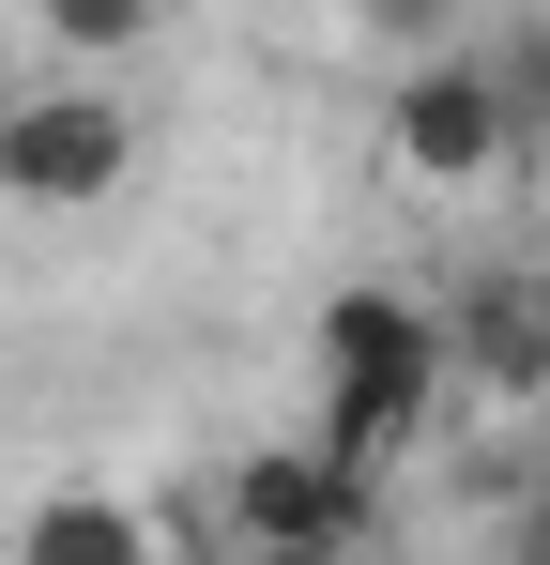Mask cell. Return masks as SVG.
Here are the masks:
<instances>
[{"mask_svg":"<svg viewBox=\"0 0 550 565\" xmlns=\"http://www.w3.org/2000/svg\"><path fill=\"white\" fill-rule=\"evenodd\" d=\"M306 352H321V444H337V459H398V444H429V413H444V306H429V290H337V306H321V337H306Z\"/></svg>","mask_w":550,"mask_h":565,"instance_id":"cell-1","label":"cell"},{"mask_svg":"<svg viewBox=\"0 0 550 565\" xmlns=\"http://www.w3.org/2000/svg\"><path fill=\"white\" fill-rule=\"evenodd\" d=\"M520 93H505V62H474V46H413L398 77H382V169L429 199H474L520 169Z\"/></svg>","mask_w":550,"mask_h":565,"instance_id":"cell-2","label":"cell"},{"mask_svg":"<svg viewBox=\"0 0 550 565\" xmlns=\"http://www.w3.org/2000/svg\"><path fill=\"white\" fill-rule=\"evenodd\" d=\"M138 184V107L92 93V77H31L0 93V199L15 214H92V199Z\"/></svg>","mask_w":550,"mask_h":565,"instance_id":"cell-3","label":"cell"},{"mask_svg":"<svg viewBox=\"0 0 550 565\" xmlns=\"http://www.w3.org/2000/svg\"><path fill=\"white\" fill-rule=\"evenodd\" d=\"M352 535H367V459H337L321 428L230 459L214 489V551H352Z\"/></svg>","mask_w":550,"mask_h":565,"instance_id":"cell-4","label":"cell"},{"mask_svg":"<svg viewBox=\"0 0 550 565\" xmlns=\"http://www.w3.org/2000/svg\"><path fill=\"white\" fill-rule=\"evenodd\" d=\"M444 367L489 397V413H536L550 397V290L536 276H474L444 306Z\"/></svg>","mask_w":550,"mask_h":565,"instance_id":"cell-5","label":"cell"},{"mask_svg":"<svg viewBox=\"0 0 550 565\" xmlns=\"http://www.w3.org/2000/svg\"><path fill=\"white\" fill-rule=\"evenodd\" d=\"M169 31V0H31V46L62 62V77H107V62H138Z\"/></svg>","mask_w":550,"mask_h":565,"instance_id":"cell-6","label":"cell"},{"mask_svg":"<svg viewBox=\"0 0 550 565\" xmlns=\"http://www.w3.org/2000/svg\"><path fill=\"white\" fill-rule=\"evenodd\" d=\"M15 551H31V565H92V551H169V520H154V504H107V489H62V504H31V520H15Z\"/></svg>","mask_w":550,"mask_h":565,"instance_id":"cell-7","label":"cell"},{"mask_svg":"<svg viewBox=\"0 0 550 565\" xmlns=\"http://www.w3.org/2000/svg\"><path fill=\"white\" fill-rule=\"evenodd\" d=\"M367 15H382V31H398V15H413V46H429V15H444V0H367Z\"/></svg>","mask_w":550,"mask_h":565,"instance_id":"cell-8","label":"cell"}]
</instances>
